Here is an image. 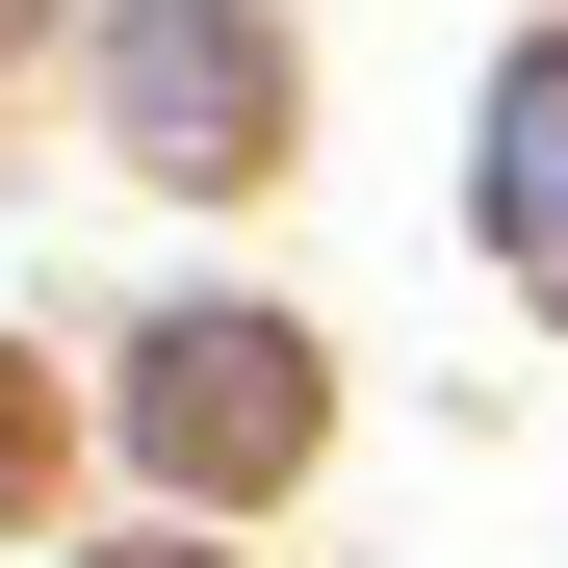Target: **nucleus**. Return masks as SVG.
I'll use <instances>...</instances> for the list:
<instances>
[{"instance_id":"1","label":"nucleus","mask_w":568,"mask_h":568,"mask_svg":"<svg viewBox=\"0 0 568 568\" xmlns=\"http://www.w3.org/2000/svg\"><path fill=\"white\" fill-rule=\"evenodd\" d=\"M130 130H155L181 181L258 155V27H233V0H130Z\"/></svg>"},{"instance_id":"2","label":"nucleus","mask_w":568,"mask_h":568,"mask_svg":"<svg viewBox=\"0 0 568 568\" xmlns=\"http://www.w3.org/2000/svg\"><path fill=\"white\" fill-rule=\"evenodd\" d=\"M155 439L181 465H258L284 439V336H155Z\"/></svg>"},{"instance_id":"3","label":"nucleus","mask_w":568,"mask_h":568,"mask_svg":"<svg viewBox=\"0 0 568 568\" xmlns=\"http://www.w3.org/2000/svg\"><path fill=\"white\" fill-rule=\"evenodd\" d=\"M491 233L568 284V52H517V104H491Z\"/></svg>"}]
</instances>
